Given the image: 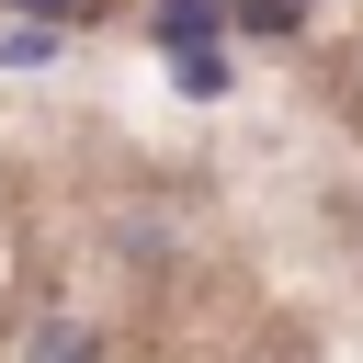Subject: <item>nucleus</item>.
Here are the masks:
<instances>
[{
  "mask_svg": "<svg viewBox=\"0 0 363 363\" xmlns=\"http://www.w3.org/2000/svg\"><path fill=\"white\" fill-rule=\"evenodd\" d=\"M238 23L250 34H295V0H238Z\"/></svg>",
  "mask_w": 363,
  "mask_h": 363,
  "instance_id": "4",
  "label": "nucleus"
},
{
  "mask_svg": "<svg viewBox=\"0 0 363 363\" xmlns=\"http://www.w3.org/2000/svg\"><path fill=\"white\" fill-rule=\"evenodd\" d=\"M170 68H182V91H193V102H216V91H227V57H216V45H193V57H170Z\"/></svg>",
  "mask_w": 363,
  "mask_h": 363,
  "instance_id": "2",
  "label": "nucleus"
},
{
  "mask_svg": "<svg viewBox=\"0 0 363 363\" xmlns=\"http://www.w3.org/2000/svg\"><path fill=\"white\" fill-rule=\"evenodd\" d=\"M227 11H238V0H159V11H147V34H159L170 57H193V45H216V23H227Z\"/></svg>",
  "mask_w": 363,
  "mask_h": 363,
  "instance_id": "1",
  "label": "nucleus"
},
{
  "mask_svg": "<svg viewBox=\"0 0 363 363\" xmlns=\"http://www.w3.org/2000/svg\"><path fill=\"white\" fill-rule=\"evenodd\" d=\"M45 363H91V340L79 329H45Z\"/></svg>",
  "mask_w": 363,
  "mask_h": 363,
  "instance_id": "5",
  "label": "nucleus"
},
{
  "mask_svg": "<svg viewBox=\"0 0 363 363\" xmlns=\"http://www.w3.org/2000/svg\"><path fill=\"white\" fill-rule=\"evenodd\" d=\"M45 45H57V23H11V34H0V57H11V68H34Z\"/></svg>",
  "mask_w": 363,
  "mask_h": 363,
  "instance_id": "3",
  "label": "nucleus"
},
{
  "mask_svg": "<svg viewBox=\"0 0 363 363\" xmlns=\"http://www.w3.org/2000/svg\"><path fill=\"white\" fill-rule=\"evenodd\" d=\"M23 23H68V11H91V0H11Z\"/></svg>",
  "mask_w": 363,
  "mask_h": 363,
  "instance_id": "6",
  "label": "nucleus"
}]
</instances>
